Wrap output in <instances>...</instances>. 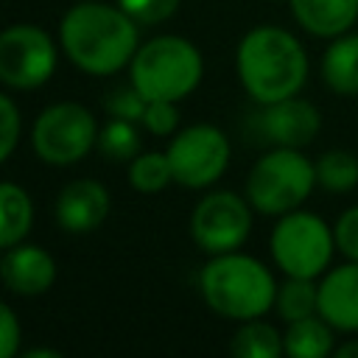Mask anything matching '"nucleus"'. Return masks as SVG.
<instances>
[{
    "instance_id": "obj_2",
    "label": "nucleus",
    "mask_w": 358,
    "mask_h": 358,
    "mask_svg": "<svg viewBox=\"0 0 358 358\" xmlns=\"http://www.w3.org/2000/svg\"><path fill=\"white\" fill-rule=\"evenodd\" d=\"M238 73L249 95L260 103H274L296 95L308 76L302 45L282 28H255L238 48Z\"/></svg>"
},
{
    "instance_id": "obj_11",
    "label": "nucleus",
    "mask_w": 358,
    "mask_h": 358,
    "mask_svg": "<svg viewBox=\"0 0 358 358\" xmlns=\"http://www.w3.org/2000/svg\"><path fill=\"white\" fill-rule=\"evenodd\" d=\"M257 126L266 134V140L277 143L280 148H299L316 137L319 112L313 103L291 95V98L266 103V109L257 117Z\"/></svg>"
},
{
    "instance_id": "obj_3",
    "label": "nucleus",
    "mask_w": 358,
    "mask_h": 358,
    "mask_svg": "<svg viewBox=\"0 0 358 358\" xmlns=\"http://www.w3.org/2000/svg\"><path fill=\"white\" fill-rule=\"evenodd\" d=\"M207 305L227 319H257L274 302V280L263 263L246 255L224 252L201 271Z\"/></svg>"
},
{
    "instance_id": "obj_18",
    "label": "nucleus",
    "mask_w": 358,
    "mask_h": 358,
    "mask_svg": "<svg viewBox=\"0 0 358 358\" xmlns=\"http://www.w3.org/2000/svg\"><path fill=\"white\" fill-rule=\"evenodd\" d=\"M282 347L294 358H322V355L330 352L333 336H330V330H327L324 322H319L313 316H305V319L291 322Z\"/></svg>"
},
{
    "instance_id": "obj_26",
    "label": "nucleus",
    "mask_w": 358,
    "mask_h": 358,
    "mask_svg": "<svg viewBox=\"0 0 358 358\" xmlns=\"http://www.w3.org/2000/svg\"><path fill=\"white\" fill-rule=\"evenodd\" d=\"M17 137H20V112L11 103V98L0 92V162L14 151Z\"/></svg>"
},
{
    "instance_id": "obj_15",
    "label": "nucleus",
    "mask_w": 358,
    "mask_h": 358,
    "mask_svg": "<svg viewBox=\"0 0 358 358\" xmlns=\"http://www.w3.org/2000/svg\"><path fill=\"white\" fill-rule=\"evenodd\" d=\"M294 17L316 36H338L358 17V0H291Z\"/></svg>"
},
{
    "instance_id": "obj_27",
    "label": "nucleus",
    "mask_w": 358,
    "mask_h": 358,
    "mask_svg": "<svg viewBox=\"0 0 358 358\" xmlns=\"http://www.w3.org/2000/svg\"><path fill=\"white\" fill-rule=\"evenodd\" d=\"M143 123L154 134H171L176 129V123H179V115L173 109V101H148L145 115H143Z\"/></svg>"
},
{
    "instance_id": "obj_5",
    "label": "nucleus",
    "mask_w": 358,
    "mask_h": 358,
    "mask_svg": "<svg viewBox=\"0 0 358 358\" xmlns=\"http://www.w3.org/2000/svg\"><path fill=\"white\" fill-rule=\"evenodd\" d=\"M313 182L316 165H310L294 148H277L257 159L246 182V193L260 213L277 215L294 210L310 193Z\"/></svg>"
},
{
    "instance_id": "obj_21",
    "label": "nucleus",
    "mask_w": 358,
    "mask_h": 358,
    "mask_svg": "<svg viewBox=\"0 0 358 358\" xmlns=\"http://www.w3.org/2000/svg\"><path fill=\"white\" fill-rule=\"evenodd\" d=\"M316 182L327 190H350L358 185V159L350 151H327L316 162Z\"/></svg>"
},
{
    "instance_id": "obj_25",
    "label": "nucleus",
    "mask_w": 358,
    "mask_h": 358,
    "mask_svg": "<svg viewBox=\"0 0 358 358\" xmlns=\"http://www.w3.org/2000/svg\"><path fill=\"white\" fill-rule=\"evenodd\" d=\"M179 0H120V8L134 20V22H162L176 11Z\"/></svg>"
},
{
    "instance_id": "obj_1",
    "label": "nucleus",
    "mask_w": 358,
    "mask_h": 358,
    "mask_svg": "<svg viewBox=\"0 0 358 358\" xmlns=\"http://www.w3.org/2000/svg\"><path fill=\"white\" fill-rule=\"evenodd\" d=\"M62 45L84 73L109 76L134 56L137 28L123 8L81 3L62 20Z\"/></svg>"
},
{
    "instance_id": "obj_6",
    "label": "nucleus",
    "mask_w": 358,
    "mask_h": 358,
    "mask_svg": "<svg viewBox=\"0 0 358 358\" xmlns=\"http://www.w3.org/2000/svg\"><path fill=\"white\" fill-rule=\"evenodd\" d=\"M271 252L288 277H316L333 252V235L310 213L285 215L271 232Z\"/></svg>"
},
{
    "instance_id": "obj_22",
    "label": "nucleus",
    "mask_w": 358,
    "mask_h": 358,
    "mask_svg": "<svg viewBox=\"0 0 358 358\" xmlns=\"http://www.w3.org/2000/svg\"><path fill=\"white\" fill-rule=\"evenodd\" d=\"M98 145L103 151L106 159H115V162H123V159H131L140 148V137L131 126V120H123V117H115L103 126V131L98 134Z\"/></svg>"
},
{
    "instance_id": "obj_13",
    "label": "nucleus",
    "mask_w": 358,
    "mask_h": 358,
    "mask_svg": "<svg viewBox=\"0 0 358 358\" xmlns=\"http://www.w3.org/2000/svg\"><path fill=\"white\" fill-rule=\"evenodd\" d=\"M319 313L327 324L358 330V260L333 268L319 285Z\"/></svg>"
},
{
    "instance_id": "obj_14",
    "label": "nucleus",
    "mask_w": 358,
    "mask_h": 358,
    "mask_svg": "<svg viewBox=\"0 0 358 358\" xmlns=\"http://www.w3.org/2000/svg\"><path fill=\"white\" fill-rule=\"evenodd\" d=\"M0 277L3 282L22 296H36L50 288L56 268L48 252L39 246H14L3 260H0Z\"/></svg>"
},
{
    "instance_id": "obj_10",
    "label": "nucleus",
    "mask_w": 358,
    "mask_h": 358,
    "mask_svg": "<svg viewBox=\"0 0 358 358\" xmlns=\"http://www.w3.org/2000/svg\"><path fill=\"white\" fill-rule=\"evenodd\" d=\"M249 227H252V215H249L246 201L224 190L201 199L190 218L196 243L213 255L238 249L246 241Z\"/></svg>"
},
{
    "instance_id": "obj_31",
    "label": "nucleus",
    "mask_w": 358,
    "mask_h": 358,
    "mask_svg": "<svg viewBox=\"0 0 358 358\" xmlns=\"http://www.w3.org/2000/svg\"><path fill=\"white\" fill-rule=\"evenodd\" d=\"M59 352L56 350H31L28 352V358H56Z\"/></svg>"
},
{
    "instance_id": "obj_17",
    "label": "nucleus",
    "mask_w": 358,
    "mask_h": 358,
    "mask_svg": "<svg viewBox=\"0 0 358 358\" xmlns=\"http://www.w3.org/2000/svg\"><path fill=\"white\" fill-rule=\"evenodd\" d=\"M34 207L22 187L3 182L0 185V246H17L31 229Z\"/></svg>"
},
{
    "instance_id": "obj_30",
    "label": "nucleus",
    "mask_w": 358,
    "mask_h": 358,
    "mask_svg": "<svg viewBox=\"0 0 358 358\" xmlns=\"http://www.w3.org/2000/svg\"><path fill=\"white\" fill-rule=\"evenodd\" d=\"M338 358H355L358 355V341H350V344H344V347H338V352H336Z\"/></svg>"
},
{
    "instance_id": "obj_29",
    "label": "nucleus",
    "mask_w": 358,
    "mask_h": 358,
    "mask_svg": "<svg viewBox=\"0 0 358 358\" xmlns=\"http://www.w3.org/2000/svg\"><path fill=\"white\" fill-rule=\"evenodd\" d=\"M20 350V324L6 302H0V358H11Z\"/></svg>"
},
{
    "instance_id": "obj_8",
    "label": "nucleus",
    "mask_w": 358,
    "mask_h": 358,
    "mask_svg": "<svg viewBox=\"0 0 358 358\" xmlns=\"http://www.w3.org/2000/svg\"><path fill=\"white\" fill-rule=\"evenodd\" d=\"M56 50L36 25H11L0 34V81L17 90H34L50 78Z\"/></svg>"
},
{
    "instance_id": "obj_19",
    "label": "nucleus",
    "mask_w": 358,
    "mask_h": 358,
    "mask_svg": "<svg viewBox=\"0 0 358 358\" xmlns=\"http://www.w3.org/2000/svg\"><path fill=\"white\" fill-rule=\"evenodd\" d=\"M280 350V333L266 322H249L232 338V352L238 358H277Z\"/></svg>"
},
{
    "instance_id": "obj_4",
    "label": "nucleus",
    "mask_w": 358,
    "mask_h": 358,
    "mask_svg": "<svg viewBox=\"0 0 358 358\" xmlns=\"http://www.w3.org/2000/svg\"><path fill=\"white\" fill-rule=\"evenodd\" d=\"M201 78L199 50L179 36H157L134 53L131 84L145 101H179L196 90Z\"/></svg>"
},
{
    "instance_id": "obj_28",
    "label": "nucleus",
    "mask_w": 358,
    "mask_h": 358,
    "mask_svg": "<svg viewBox=\"0 0 358 358\" xmlns=\"http://www.w3.org/2000/svg\"><path fill=\"white\" fill-rule=\"evenodd\" d=\"M336 243H338V249L347 257L358 260V207L347 210L338 218V224H336Z\"/></svg>"
},
{
    "instance_id": "obj_20",
    "label": "nucleus",
    "mask_w": 358,
    "mask_h": 358,
    "mask_svg": "<svg viewBox=\"0 0 358 358\" xmlns=\"http://www.w3.org/2000/svg\"><path fill=\"white\" fill-rule=\"evenodd\" d=\"M277 308L288 322L313 316V310H319V288L310 282V277H291L277 294Z\"/></svg>"
},
{
    "instance_id": "obj_24",
    "label": "nucleus",
    "mask_w": 358,
    "mask_h": 358,
    "mask_svg": "<svg viewBox=\"0 0 358 358\" xmlns=\"http://www.w3.org/2000/svg\"><path fill=\"white\" fill-rule=\"evenodd\" d=\"M145 106H148V101H145V95L131 84V87H117V90H112V95L106 98V109L115 115V117H123V120H143V115H145Z\"/></svg>"
},
{
    "instance_id": "obj_7",
    "label": "nucleus",
    "mask_w": 358,
    "mask_h": 358,
    "mask_svg": "<svg viewBox=\"0 0 358 358\" xmlns=\"http://www.w3.org/2000/svg\"><path fill=\"white\" fill-rule=\"evenodd\" d=\"M95 143V117L81 103L48 106L34 123V148L45 162H78Z\"/></svg>"
},
{
    "instance_id": "obj_9",
    "label": "nucleus",
    "mask_w": 358,
    "mask_h": 358,
    "mask_svg": "<svg viewBox=\"0 0 358 358\" xmlns=\"http://www.w3.org/2000/svg\"><path fill=\"white\" fill-rule=\"evenodd\" d=\"M229 159V143L215 126H190L173 137L168 148V162L173 179L185 187L213 185Z\"/></svg>"
},
{
    "instance_id": "obj_16",
    "label": "nucleus",
    "mask_w": 358,
    "mask_h": 358,
    "mask_svg": "<svg viewBox=\"0 0 358 358\" xmlns=\"http://www.w3.org/2000/svg\"><path fill=\"white\" fill-rule=\"evenodd\" d=\"M324 81L341 95H358V34L338 36L322 59Z\"/></svg>"
},
{
    "instance_id": "obj_12",
    "label": "nucleus",
    "mask_w": 358,
    "mask_h": 358,
    "mask_svg": "<svg viewBox=\"0 0 358 358\" xmlns=\"http://www.w3.org/2000/svg\"><path fill=\"white\" fill-rule=\"evenodd\" d=\"M109 215V193L92 179L70 182L56 201V218L70 232H90Z\"/></svg>"
},
{
    "instance_id": "obj_23",
    "label": "nucleus",
    "mask_w": 358,
    "mask_h": 358,
    "mask_svg": "<svg viewBox=\"0 0 358 358\" xmlns=\"http://www.w3.org/2000/svg\"><path fill=\"white\" fill-rule=\"evenodd\" d=\"M129 179L137 190L143 193H154V190H162L171 179H173V171H171V162H168V154H143L131 162L129 168Z\"/></svg>"
}]
</instances>
